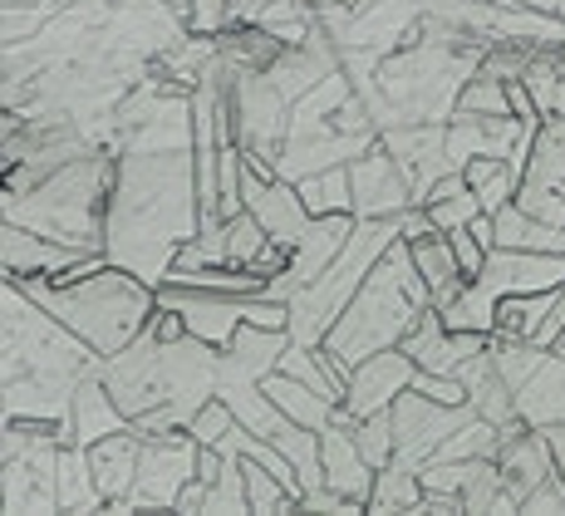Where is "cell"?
<instances>
[{
    "label": "cell",
    "mask_w": 565,
    "mask_h": 516,
    "mask_svg": "<svg viewBox=\"0 0 565 516\" xmlns=\"http://www.w3.org/2000/svg\"><path fill=\"white\" fill-rule=\"evenodd\" d=\"M202 227V197L192 148L182 152H124L114 162L104 217V251L114 266L162 285L172 256Z\"/></svg>",
    "instance_id": "cell-1"
},
{
    "label": "cell",
    "mask_w": 565,
    "mask_h": 516,
    "mask_svg": "<svg viewBox=\"0 0 565 516\" xmlns=\"http://www.w3.org/2000/svg\"><path fill=\"white\" fill-rule=\"evenodd\" d=\"M15 285L30 301L45 305L60 325H70L94 355H118V349H128L158 310V285H148L143 276H134V271L114 266V261H108L99 276H89L79 285H50L45 276H25Z\"/></svg>",
    "instance_id": "cell-2"
},
{
    "label": "cell",
    "mask_w": 565,
    "mask_h": 516,
    "mask_svg": "<svg viewBox=\"0 0 565 516\" xmlns=\"http://www.w3.org/2000/svg\"><path fill=\"white\" fill-rule=\"evenodd\" d=\"M433 305L428 281L413 266V246L404 236L384 251L374 271L364 276V285L354 291V301L344 305V315L330 325V335L320 339L324 349L344 359V365H360V359L379 355V349H398L404 335L418 325V315Z\"/></svg>",
    "instance_id": "cell-3"
},
{
    "label": "cell",
    "mask_w": 565,
    "mask_h": 516,
    "mask_svg": "<svg viewBox=\"0 0 565 516\" xmlns=\"http://www.w3.org/2000/svg\"><path fill=\"white\" fill-rule=\"evenodd\" d=\"M114 162L108 158H74L40 178L30 192H6V222H20L40 236H54L64 246L104 251V217Z\"/></svg>",
    "instance_id": "cell-4"
},
{
    "label": "cell",
    "mask_w": 565,
    "mask_h": 516,
    "mask_svg": "<svg viewBox=\"0 0 565 516\" xmlns=\"http://www.w3.org/2000/svg\"><path fill=\"white\" fill-rule=\"evenodd\" d=\"M398 236H404V222H398V217L354 222V232L344 241L340 256H334V266L290 295V339H296V345H320V339L330 335V325L344 315V305L354 301V291L364 285V276L384 261V251L394 246Z\"/></svg>",
    "instance_id": "cell-5"
},
{
    "label": "cell",
    "mask_w": 565,
    "mask_h": 516,
    "mask_svg": "<svg viewBox=\"0 0 565 516\" xmlns=\"http://www.w3.org/2000/svg\"><path fill=\"white\" fill-rule=\"evenodd\" d=\"M198 453L202 443L178 428V433H162V438H143V457H138V482L124 502H114L108 512H162V507H178L182 487L198 477Z\"/></svg>",
    "instance_id": "cell-6"
},
{
    "label": "cell",
    "mask_w": 565,
    "mask_h": 516,
    "mask_svg": "<svg viewBox=\"0 0 565 516\" xmlns=\"http://www.w3.org/2000/svg\"><path fill=\"white\" fill-rule=\"evenodd\" d=\"M516 207L541 222L565 227V114H546L531 143L526 172H521Z\"/></svg>",
    "instance_id": "cell-7"
},
{
    "label": "cell",
    "mask_w": 565,
    "mask_h": 516,
    "mask_svg": "<svg viewBox=\"0 0 565 516\" xmlns=\"http://www.w3.org/2000/svg\"><path fill=\"white\" fill-rule=\"evenodd\" d=\"M388 413H394V463H408V467H423L467 419H477L472 403L452 409V403H433L413 389L398 393V403Z\"/></svg>",
    "instance_id": "cell-8"
},
{
    "label": "cell",
    "mask_w": 565,
    "mask_h": 516,
    "mask_svg": "<svg viewBox=\"0 0 565 516\" xmlns=\"http://www.w3.org/2000/svg\"><path fill=\"white\" fill-rule=\"evenodd\" d=\"M256 295H212V291H188V285H158V305L178 310L188 320V335L202 339L212 349H226L236 339V329L246 325Z\"/></svg>",
    "instance_id": "cell-9"
},
{
    "label": "cell",
    "mask_w": 565,
    "mask_h": 516,
    "mask_svg": "<svg viewBox=\"0 0 565 516\" xmlns=\"http://www.w3.org/2000/svg\"><path fill=\"white\" fill-rule=\"evenodd\" d=\"M350 188H354V217L360 222H369V217H404L408 207H418L404 162L384 143L350 162Z\"/></svg>",
    "instance_id": "cell-10"
},
{
    "label": "cell",
    "mask_w": 565,
    "mask_h": 516,
    "mask_svg": "<svg viewBox=\"0 0 565 516\" xmlns=\"http://www.w3.org/2000/svg\"><path fill=\"white\" fill-rule=\"evenodd\" d=\"M413 369L418 365H413L404 349H379V355L360 359L350 375V389H344V409H354L360 419H374V413L394 409L398 393H408Z\"/></svg>",
    "instance_id": "cell-11"
},
{
    "label": "cell",
    "mask_w": 565,
    "mask_h": 516,
    "mask_svg": "<svg viewBox=\"0 0 565 516\" xmlns=\"http://www.w3.org/2000/svg\"><path fill=\"white\" fill-rule=\"evenodd\" d=\"M79 256H89V251L64 246V241H54V236H40V232H30V227H20V222H6V232H0V261H6L10 281L60 276V271L74 266Z\"/></svg>",
    "instance_id": "cell-12"
},
{
    "label": "cell",
    "mask_w": 565,
    "mask_h": 516,
    "mask_svg": "<svg viewBox=\"0 0 565 516\" xmlns=\"http://www.w3.org/2000/svg\"><path fill=\"white\" fill-rule=\"evenodd\" d=\"M124 428H134L124 409H118L114 389L99 379V369L94 375H84L74 383V409H70V443H99L108 433H124Z\"/></svg>",
    "instance_id": "cell-13"
},
{
    "label": "cell",
    "mask_w": 565,
    "mask_h": 516,
    "mask_svg": "<svg viewBox=\"0 0 565 516\" xmlns=\"http://www.w3.org/2000/svg\"><path fill=\"white\" fill-rule=\"evenodd\" d=\"M320 463H324V487H334L340 497L364 502V507H369L379 472L369 467V457L360 453L354 433H344V428H324V433H320Z\"/></svg>",
    "instance_id": "cell-14"
},
{
    "label": "cell",
    "mask_w": 565,
    "mask_h": 516,
    "mask_svg": "<svg viewBox=\"0 0 565 516\" xmlns=\"http://www.w3.org/2000/svg\"><path fill=\"white\" fill-rule=\"evenodd\" d=\"M354 222L360 217L354 212H334V217H310V227L300 232V241L290 246V276L300 285H310L315 276H324V271L334 266V256L344 251V241H350Z\"/></svg>",
    "instance_id": "cell-15"
},
{
    "label": "cell",
    "mask_w": 565,
    "mask_h": 516,
    "mask_svg": "<svg viewBox=\"0 0 565 516\" xmlns=\"http://www.w3.org/2000/svg\"><path fill=\"white\" fill-rule=\"evenodd\" d=\"M516 419L526 428L565 423V355L561 349H546L541 365L531 369V379L516 389Z\"/></svg>",
    "instance_id": "cell-16"
},
{
    "label": "cell",
    "mask_w": 565,
    "mask_h": 516,
    "mask_svg": "<svg viewBox=\"0 0 565 516\" xmlns=\"http://www.w3.org/2000/svg\"><path fill=\"white\" fill-rule=\"evenodd\" d=\"M296 345L290 339V329H260V325H242L236 329V339L222 349V375L232 379H266L280 369V355Z\"/></svg>",
    "instance_id": "cell-17"
},
{
    "label": "cell",
    "mask_w": 565,
    "mask_h": 516,
    "mask_svg": "<svg viewBox=\"0 0 565 516\" xmlns=\"http://www.w3.org/2000/svg\"><path fill=\"white\" fill-rule=\"evenodd\" d=\"M138 457H143V438H138L134 428H124V433H108V438H99V443H89L94 482H99V492H104L108 507H114V502H124L128 492H134Z\"/></svg>",
    "instance_id": "cell-18"
},
{
    "label": "cell",
    "mask_w": 565,
    "mask_h": 516,
    "mask_svg": "<svg viewBox=\"0 0 565 516\" xmlns=\"http://www.w3.org/2000/svg\"><path fill=\"white\" fill-rule=\"evenodd\" d=\"M408 246H413V266H418V276L428 281V291H433V310H448V305L467 291V281H472V276H462L448 232L418 236V241H408Z\"/></svg>",
    "instance_id": "cell-19"
},
{
    "label": "cell",
    "mask_w": 565,
    "mask_h": 516,
    "mask_svg": "<svg viewBox=\"0 0 565 516\" xmlns=\"http://www.w3.org/2000/svg\"><path fill=\"white\" fill-rule=\"evenodd\" d=\"M54 492H60V512H108L99 482H94V463L84 443H64L60 463H54Z\"/></svg>",
    "instance_id": "cell-20"
},
{
    "label": "cell",
    "mask_w": 565,
    "mask_h": 516,
    "mask_svg": "<svg viewBox=\"0 0 565 516\" xmlns=\"http://www.w3.org/2000/svg\"><path fill=\"white\" fill-rule=\"evenodd\" d=\"M492 241L512 251H551V256H565V227L541 222V217L521 212L516 202H507L502 212L492 217Z\"/></svg>",
    "instance_id": "cell-21"
},
{
    "label": "cell",
    "mask_w": 565,
    "mask_h": 516,
    "mask_svg": "<svg viewBox=\"0 0 565 516\" xmlns=\"http://www.w3.org/2000/svg\"><path fill=\"white\" fill-rule=\"evenodd\" d=\"M260 389L270 393V403H276L280 413H286V423H300V428H315V433H324L330 428V413H334V403L324 399V393H315L310 383H300V379H290V375H266L260 379Z\"/></svg>",
    "instance_id": "cell-22"
},
{
    "label": "cell",
    "mask_w": 565,
    "mask_h": 516,
    "mask_svg": "<svg viewBox=\"0 0 565 516\" xmlns=\"http://www.w3.org/2000/svg\"><path fill=\"white\" fill-rule=\"evenodd\" d=\"M418 207H428V217H433V227H438V232H458V227H472L477 217H482V202H477V192L467 188L462 172L438 178Z\"/></svg>",
    "instance_id": "cell-23"
},
{
    "label": "cell",
    "mask_w": 565,
    "mask_h": 516,
    "mask_svg": "<svg viewBox=\"0 0 565 516\" xmlns=\"http://www.w3.org/2000/svg\"><path fill=\"white\" fill-rule=\"evenodd\" d=\"M467 188L477 192V202H482V212H502L507 202H516V188H521V168L512 158H472L462 168Z\"/></svg>",
    "instance_id": "cell-24"
},
{
    "label": "cell",
    "mask_w": 565,
    "mask_h": 516,
    "mask_svg": "<svg viewBox=\"0 0 565 516\" xmlns=\"http://www.w3.org/2000/svg\"><path fill=\"white\" fill-rule=\"evenodd\" d=\"M300 202L310 207V217H334V212H354V188H350V162L344 168H324L296 182Z\"/></svg>",
    "instance_id": "cell-25"
},
{
    "label": "cell",
    "mask_w": 565,
    "mask_h": 516,
    "mask_svg": "<svg viewBox=\"0 0 565 516\" xmlns=\"http://www.w3.org/2000/svg\"><path fill=\"white\" fill-rule=\"evenodd\" d=\"M551 305H556V291L507 295V301H497V335H507V339H536V329L546 325Z\"/></svg>",
    "instance_id": "cell-26"
},
{
    "label": "cell",
    "mask_w": 565,
    "mask_h": 516,
    "mask_svg": "<svg viewBox=\"0 0 565 516\" xmlns=\"http://www.w3.org/2000/svg\"><path fill=\"white\" fill-rule=\"evenodd\" d=\"M418 502H423L418 467H408V463H388V467H379V477H374V497H369V512H418Z\"/></svg>",
    "instance_id": "cell-27"
},
{
    "label": "cell",
    "mask_w": 565,
    "mask_h": 516,
    "mask_svg": "<svg viewBox=\"0 0 565 516\" xmlns=\"http://www.w3.org/2000/svg\"><path fill=\"white\" fill-rule=\"evenodd\" d=\"M276 447L290 457V467H296L300 487H324V463H320V433L315 428H300V423H286L276 433Z\"/></svg>",
    "instance_id": "cell-28"
},
{
    "label": "cell",
    "mask_w": 565,
    "mask_h": 516,
    "mask_svg": "<svg viewBox=\"0 0 565 516\" xmlns=\"http://www.w3.org/2000/svg\"><path fill=\"white\" fill-rule=\"evenodd\" d=\"M280 375L310 383V389H315V393H324L330 403H344V389L334 383L330 365H324V355H320V345H290L286 355H280Z\"/></svg>",
    "instance_id": "cell-29"
},
{
    "label": "cell",
    "mask_w": 565,
    "mask_h": 516,
    "mask_svg": "<svg viewBox=\"0 0 565 516\" xmlns=\"http://www.w3.org/2000/svg\"><path fill=\"white\" fill-rule=\"evenodd\" d=\"M222 232H226V266H236V271H252V261H256L260 251L270 246L266 227H260L252 212H236V217H226V222H222Z\"/></svg>",
    "instance_id": "cell-30"
},
{
    "label": "cell",
    "mask_w": 565,
    "mask_h": 516,
    "mask_svg": "<svg viewBox=\"0 0 565 516\" xmlns=\"http://www.w3.org/2000/svg\"><path fill=\"white\" fill-rule=\"evenodd\" d=\"M452 114H482V118H512V104H507V80H492V74L477 70L472 80L462 84L458 108Z\"/></svg>",
    "instance_id": "cell-31"
},
{
    "label": "cell",
    "mask_w": 565,
    "mask_h": 516,
    "mask_svg": "<svg viewBox=\"0 0 565 516\" xmlns=\"http://www.w3.org/2000/svg\"><path fill=\"white\" fill-rule=\"evenodd\" d=\"M354 443H360V453L369 457V467H388L394 463V413H374V419H360L354 428Z\"/></svg>",
    "instance_id": "cell-32"
},
{
    "label": "cell",
    "mask_w": 565,
    "mask_h": 516,
    "mask_svg": "<svg viewBox=\"0 0 565 516\" xmlns=\"http://www.w3.org/2000/svg\"><path fill=\"white\" fill-rule=\"evenodd\" d=\"M232 428H236V413H232V403H226V399H206L202 409L188 419V433L198 438L202 447H216L226 433H232Z\"/></svg>",
    "instance_id": "cell-33"
},
{
    "label": "cell",
    "mask_w": 565,
    "mask_h": 516,
    "mask_svg": "<svg viewBox=\"0 0 565 516\" xmlns=\"http://www.w3.org/2000/svg\"><path fill=\"white\" fill-rule=\"evenodd\" d=\"M413 393H423V399H433V403H467V383L458 375H428V369H413V383H408Z\"/></svg>",
    "instance_id": "cell-34"
},
{
    "label": "cell",
    "mask_w": 565,
    "mask_h": 516,
    "mask_svg": "<svg viewBox=\"0 0 565 516\" xmlns=\"http://www.w3.org/2000/svg\"><path fill=\"white\" fill-rule=\"evenodd\" d=\"M226 15H232V0H192L188 10V35H222Z\"/></svg>",
    "instance_id": "cell-35"
},
{
    "label": "cell",
    "mask_w": 565,
    "mask_h": 516,
    "mask_svg": "<svg viewBox=\"0 0 565 516\" xmlns=\"http://www.w3.org/2000/svg\"><path fill=\"white\" fill-rule=\"evenodd\" d=\"M448 241H452V256H458L462 276H477V271L487 266V251H492V246H482L472 227H458V232H448Z\"/></svg>",
    "instance_id": "cell-36"
},
{
    "label": "cell",
    "mask_w": 565,
    "mask_h": 516,
    "mask_svg": "<svg viewBox=\"0 0 565 516\" xmlns=\"http://www.w3.org/2000/svg\"><path fill=\"white\" fill-rule=\"evenodd\" d=\"M507 104H512V118H521V124H541V104L536 94L526 89V80H507Z\"/></svg>",
    "instance_id": "cell-37"
},
{
    "label": "cell",
    "mask_w": 565,
    "mask_h": 516,
    "mask_svg": "<svg viewBox=\"0 0 565 516\" xmlns=\"http://www.w3.org/2000/svg\"><path fill=\"white\" fill-rule=\"evenodd\" d=\"M148 335L162 339V345H178V339H188V320L178 310H168V305H158L153 320H148Z\"/></svg>",
    "instance_id": "cell-38"
},
{
    "label": "cell",
    "mask_w": 565,
    "mask_h": 516,
    "mask_svg": "<svg viewBox=\"0 0 565 516\" xmlns=\"http://www.w3.org/2000/svg\"><path fill=\"white\" fill-rule=\"evenodd\" d=\"M270 0H232V15H226V30H246L260 20V10H266Z\"/></svg>",
    "instance_id": "cell-39"
},
{
    "label": "cell",
    "mask_w": 565,
    "mask_h": 516,
    "mask_svg": "<svg viewBox=\"0 0 565 516\" xmlns=\"http://www.w3.org/2000/svg\"><path fill=\"white\" fill-rule=\"evenodd\" d=\"M541 433H546V447H551V472L565 482V423H546Z\"/></svg>",
    "instance_id": "cell-40"
},
{
    "label": "cell",
    "mask_w": 565,
    "mask_h": 516,
    "mask_svg": "<svg viewBox=\"0 0 565 516\" xmlns=\"http://www.w3.org/2000/svg\"><path fill=\"white\" fill-rule=\"evenodd\" d=\"M202 502H206V482L192 477L188 487H182V497H178V512H202Z\"/></svg>",
    "instance_id": "cell-41"
},
{
    "label": "cell",
    "mask_w": 565,
    "mask_h": 516,
    "mask_svg": "<svg viewBox=\"0 0 565 516\" xmlns=\"http://www.w3.org/2000/svg\"><path fill=\"white\" fill-rule=\"evenodd\" d=\"M162 6H168V10H172V15H182V20H188V10H192V0H162Z\"/></svg>",
    "instance_id": "cell-42"
},
{
    "label": "cell",
    "mask_w": 565,
    "mask_h": 516,
    "mask_svg": "<svg viewBox=\"0 0 565 516\" xmlns=\"http://www.w3.org/2000/svg\"><path fill=\"white\" fill-rule=\"evenodd\" d=\"M45 6H54V10H64V6H79V0H45Z\"/></svg>",
    "instance_id": "cell-43"
},
{
    "label": "cell",
    "mask_w": 565,
    "mask_h": 516,
    "mask_svg": "<svg viewBox=\"0 0 565 516\" xmlns=\"http://www.w3.org/2000/svg\"><path fill=\"white\" fill-rule=\"evenodd\" d=\"M6 6H35V0H6Z\"/></svg>",
    "instance_id": "cell-44"
},
{
    "label": "cell",
    "mask_w": 565,
    "mask_h": 516,
    "mask_svg": "<svg viewBox=\"0 0 565 516\" xmlns=\"http://www.w3.org/2000/svg\"><path fill=\"white\" fill-rule=\"evenodd\" d=\"M556 349H561V355H565V339H561V345H556Z\"/></svg>",
    "instance_id": "cell-45"
}]
</instances>
